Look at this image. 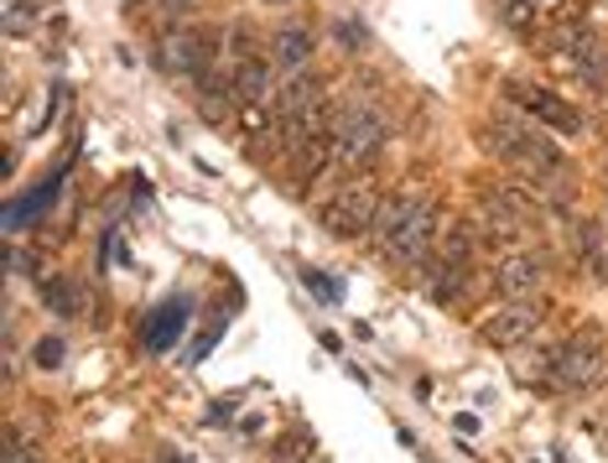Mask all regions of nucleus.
I'll return each mask as SVG.
<instances>
[{"mask_svg": "<svg viewBox=\"0 0 608 463\" xmlns=\"http://www.w3.org/2000/svg\"><path fill=\"white\" fill-rule=\"evenodd\" d=\"M374 245L401 266H421L442 240V203L432 193H391L374 219Z\"/></svg>", "mask_w": 608, "mask_h": 463, "instance_id": "1", "label": "nucleus"}, {"mask_svg": "<svg viewBox=\"0 0 608 463\" xmlns=\"http://www.w3.org/2000/svg\"><path fill=\"white\" fill-rule=\"evenodd\" d=\"M484 142L494 146V157L515 161V167H520V172H530L536 182L551 178V172L562 167V151H556L547 136H536L530 125L510 121V115H494V121H484Z\"/></svg>", "mask_w": 608, "mask_h": 463, "instance_id": "2", "label": "nucleus"}, {"mask_svg": "<svg viewBox=\"0 0 608 463\" xmlns=\"http://www.w3.org/2000/svg\"><path fill=\"white\" fill-rule=\"evenodd\" d=\"M385 136H391V125L385 115L374 110V104H344L334 115V157L344 167H370L380 151H385Z\"/></svg>", "mask_w": 608, "mask_h": 463, "instance_id": "3", "label": "nucleus"}, {"mask_svg": "<svg viewBox=\"0 0 608 463\" xmlns=\"http://www.w3.org/2000/svg\"><path fill=\"white\" fill-rule=\"evenodd\" d=\"M380 188H374V178H349L338 182L334 193H328V203H323V229L328 235H338V240H359V235H370L374 219H380Z\"/></svg>", "mask_w": 608, "mask_h": 463, "instance_id": "4", "label": "nucleus"}, {"mask_svg": "<svg viewBox=\"0 0 608 463\" xmlns=\"http://www.w3.org/2000/svg\"><path fill=\"white\" fill-rule=\"evenodd\" d=\"M608 370V343H604V328H577L562 349H556V385L567 391H588V385L604 381Z\"/></svg>", "mask_w": 608, "mask_h": 463, "instance_id": "5", "label": "nucleus"}, {"mask_svg": "<svg viewBox=\"0 0 608 463\" xmlns=\"http://www.w3.org/2000/svg\"><path fill=\"white\" fill-rule=\"evenodd\" d=\"M505 100L520 104L530 121L551 125V131H562V136H577V131H583V115H577V110H572L562 94L541 89V83H505Z\"/></svg>", "mask_w": 608, "mask_h": 463, "instance_id": "6", "label": "nucleus"}, {"mask_svg": "<svg viewBox=\"0 0 608 463\" xmlns=\"http://www.w3.org/2000/svg\"><path fill=\"white\" fill-rule=\"evenodd\" d=\"M157 63L177 79H203L209 74V42L193 26H167L157 42Z\"/></svg>", "mask_w": 608, "mask_h": 463, "instance_id": "7", "label": "nucleus"}, {"mask_svg": "<svg viewBox=\"0 0 608 463\" xmlns=\"http://www.w3.org/2000/svg\"><path fill=\"white\" fill-rule=\"evenodd\" d=\"M494 292L499 297H510V303H526V297H536L541 292V282H547V261L536 256V250H510V256H499L494 261Z\"/></svg>", "mask_w": 608, "mask_h": 463, "instance_id": "8", "label": "nucleus"}, {"mask_svg": "<svg viewBox=\"0 0 608 463\" xmlns=\"http://www.w3.org/2000/svg\"><path fill=\"white\" fill-rule=\"evenodd\" d=\"M541 323H547V303L526 297V303H510V307H499V313H489L478 334H484V343H494V349H515V343H526Z\"/></svg>", "mask_w": 608, "mask_h": 463, "instance_id": "9", "label": "nucleus"}, {"mask_svg": "<svg viewBox=\"0 0 608 463\" xmlns=\"http://www.w3.org/2000/svg\"><path fill=\"white\" fill-rule=\"evenodd\" d=\"M567 74H577V79H588L593 89H604L608 83V42L593 37V32H572L567 42Z\"/></svg>", "mask_w": 608, "mask_h": 463, "instance_id": "10", "label": "nucleus"}, {"mask_svg": "<svg viewBox=\"0 0 608 463\" xmlns=\"http://www.w3.org/2000/svg\"><path fill=\"white\" fill-rule=\"evenodd\" d=\"M271 63L286 74V79H292V74H307V63H313V32L296 26V21L292 26H281V32L271 37Z\"/></svg>", "mask_w": 608, "mask_h": 463, "instance_id": "11", "label": "nucleus"}, {"mask_svg": "<svg viewBox=\"0 0 608 463\" xmlns=\"http://www.w3.org/2000/svg\"><path fill=\"white\" fill-rule=\"evenodd\" d=\"M317 104H323L317 74H292V79L281 83V94H275V115H281V121H296V115H307Z\"/></svg>", "mask_w": 608, "mask_h": 463, "instance_id": "12", "label": "nucleus"}, {"mask_svg": "<svg viewBox=\"0 0 608 463\" xmlns=\"http://www.w3.org/2000/svg\"><path fill=\"white\" fill-rule=\"evenodd\" d=\"M271 68H275V63H266V58L229 63V89H235V100L239 104H260V100H266V89H271Z\"/></svg>", "mask_w": 608, "mask_h": 463, "instance_id": "13", "label": "nucleus"}, {"mask_svg": "<svg viewBox=\"0 0 608 463\" xmlns=\"http://www.w3.org/2000/svg\"><path fill=\"white\" fill-rule=\"evenodd\" d=\"M229 110H239L235 89H229V74H214V68H209V74L198 79V115L209 125H218Z\"/></svg>", "mask_w": 608, "mask_h": 463, "instance_id": "14", "label": "nucleus"}, {"mask_svg": "<svg viewBox=\"0 0 608 463\" xmlns=\"http://www.w3.org/2000/svg\"><path fill=\"white\" fill-rule=\"evenodd\" d=\"M275 121H281V115H275L266 100H260V104H239V136H245V142L266 146V142H271V131H275Z\"/></svg>", "mask_w": 608, "mask_h": 463, "instance_id": "15", "label": "nucleus"}, {"mask_svg": "<svg viewBox=\"0 0 608 463\" xmlns=\"http://www.w3.org/2000/svg\"><path fill=\"white\" fill-rule=\"evenodd\" d=\"M463 286H469V261H442L432 266V297L437 303H452V297H463Z\"/></svg>", "mask_w": 608, "mask_h": 463, "instance_id": "16", "label": "nucleus"}, {"mask_svg": "<svg viewBox=\"0 0 608 463\" xmlns=\"http://www.w3.org/2000/svg\"><path fill=\"white\" fill-rule=\"evenodd\" d=\"M37 26V5L32 0H5V32L11 37H26Z\"/></svg>", "mask_w": 608, "mask_h": 463, "instance_id": "17", "label": "nucleus"}, {"mask_svg": "<svg viewBox=\"0 0 608 463\" xmlns=\"http://www.w3.org/2000/svg\"><path fill=\"white\" fill-rule=\"evenodd\" d=\"M42 303L53 307V313H79V297H74L58 276H47V282H42Z\"/></svg>", "mask_w": 608, "mask_h": 463, "instance_id": "18", "label": "nucleus"}, {"mask_svg": "<svg viewBox=\"0 0 608 463\" xmlns=\"http://www.w3.org/2000/svg\"><path fill=\"white\" fill-rule=\"evenodd\" d=\"M307 453H313L307 438H281L275 443V463H307Z\"/></svg>", "mask_w": 608, "mask_h": 463, "instance_id": "19", "label": "nucleus"}, {"mask_svg": "<svg viewBox=\"0 0 608 463\" xmlns=\"http://www.w3.org/2000/svg\"><path fill=\"white\" fill-rule=\"evenodd\" d=\"M37 364H42V370L63 364V343H58V339H42V343H37Z\"/></svg>", "mask_w": 608, "mask_h": 463, "instance_id": "20", "label": "nucleus"}, {"mask_svg": "<svg viewBox=\"0 0 608 463\" xmlns=\"http://www.w3.org/2000/svg\"><path fill=\"white\" fill-rule=\"evenodd\" d=\"M338 42H344V47H359V42H364L359 21H338Z\"/></svg>", "mask_w": 608, "mask_h": 463, "instance_id": "21", "label": "nucleus"}, {"mask_svg": "<svg viewBox=\"0 0 608 463\" xmlns=\"http://www.w3.org/2000/svg\"><path fill=\"white\" fill-rule=\"evenodd\" d=\"M161 5H167V11H193L198 0H161Z\"/></svg>", "mask_w": 608, "mask_h": 463, "instance_id": "22", "label": "nucleus"}, {"mask_svg": "<svg viewBox=\"0 0 608 463\" xmlns=\"http://www.w3.org/2000/svg\"><path fill=\"white\" fill-rule=\"evenodd\" d=\"M120 5H131V11H136V5H146V0H120Z\"/></svg>", "mask_w": 608, "mask_h": 463, "instance_id": "23", "label": "nucleus"}]
</instances>
